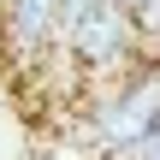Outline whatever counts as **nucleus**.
Returning a JSON list of instances; mask_svg holds the SVG:
<instances>
[{
    "label": "nucleus",
    "mask_w": 160,
    "mask_h": 160,
    "mask_svg": "<svg viewBox=\"0 0 160 160\" xmlns=\"http://www.w3.org/2000/svg\"><path fill=\"white\" fill-rule=\"evenodd\" d=\"M0 42L12 59H42L59 42V0H0Z\"/></svg>",
    "instance_id": "2"
},
{
    "label": "nucleus",
    "mask_w": 160,
    "mask_h": 160,
    "mask_svg": "<svg viewBox=\"0 0 160 160\" xmlns=\"http://www.w3.org/2000/svg\"><path fill=\"white\" fill-rule=\"evenodd\" d=\"M59 42L77 53V65H119V59H131L137 53V18H131V6L125 0H89V6H77L71 18H65V30H59Z\"/></svg>",
    "instance_id": "1"
}]
</instances>
